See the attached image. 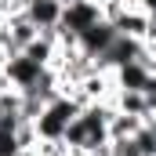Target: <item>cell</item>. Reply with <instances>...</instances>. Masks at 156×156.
Here are the masks:
<instances>
[{
  "label": "cell",
  "mask_w": 156,
  "mask_h": 156,
  "mask_svg": "<svg viewBox=\"0 0 156 156\" xmlns=\"http://www.w3.org/2000/svg\"><path fill=\"white\" fill-rule=\"evenodd\" d=\"M15 156H40V153H37V145H26V149H18Z\"/></svg>",
  "instance_id": "12"
},
{
  "label": "cell",
  "mask_w": 156,
  "mask_h": 156,
  "mask_svg": "<svg viewBox=\"0 0 156 156\" xmlns=\"http://www.w3.org/2000/svg\"><path fill=\"white\" fill-rule=\"evenodd\" d=\"M4 29H7V55H15V51H26L33 40L40 37V29L22 15V11H15V15H7L4 18Z\"/></svg>",
  "instance_id": "7"
},
{
  "label": "cell",
  "mask_w": 156,
  "mask_h": 156,
  "mask_svg": "<svg viewBox=\"0 0 156 156\" xmlns=\"http://www.w3.org/2000/svg\"><path fill=\"white\" fill-rule=\"evenodd\" d=\"M47 69H51V66H40L37 58H29L26 51L4 55V62H0V73H4V80H7L15 91H29V87H37Z\"/></svg>",
  "instance_id": "2"
},
{
  "label": "cell",
  "mask_w": 156,
  "mask_h": 156,
  "mask_svg": "<svg viewBox=\"0 0 156 156\" xmlns=\"http://www.w3.org/2000/svg\"><path fill=\"white\" fill-rule=\"evenodd\" d=\"M0 116H4V109H0Z\"/></svg>",
  "instance_id": "14"
},
{
  "label": "cell",
  "mask_w": 156,
  "mask_h": 156,
  "mask_svg": "<svg viewBox=\"0 0 156 156\" xmlns=\"http://www.w3.org/2000/svg\"><path fill=\"white\" fill-rule=\"evenodd\" d=\"M153 80V69H149V58H134V62H123L113 69V83L116 91H145Z\"/></svg>",
  "instance_id": "6"
},
{
  "label": "cell",
  "mask_w": 156,
  "mask_h": 156,
  "mask_svg": "<svg viewBox=\"0 0 156 156\" xmlns=\"http://www.w3.org/2000/svg\"><path fill=\"white\" fill-rule=\"evenodd\" d=\"M127 4H134L138 11H145L149 18H156V0H127Z\"/></svg>",
  "instance_id": "10"
},
{
  "label": "cell",
  "mask_w": 156,
  "mask_h": 156,
  "mask_svg": "<svg viewBox=\"0 0 156 156\" xmlns=\"http://www.w3.org/2000/svg\"><path fill=\"white\" fill-rule=\"evenodd\" d=\"M80 109H83V102H80L73 91H58V94L37 113V120H33L37 142H66V131H69V123L76 120Z\"/></svg>",
  "instance_id": "1"
},
{
  "label": "cell",
  "mask_w": 156,
  "mask_h": 156,
  "mask_svg": "<svg viewBox=\"0 0 156 156\" xmlns=\"http://www.w3.org/2000/svg\"><path fill=\"white\" fill-rule=\"evenodd\" d=\"M105 11H102V0H76L66 7L62 15V26H58V37H80L83 29H91L94 22H102Z\"/></svg>",
  "instance_id": "3"
},
{
  "label": "cell",
  "mask_w": 156,
  "mask_h": 156,
  "mask_svg": "<svg viewBox=\"0 0 156 156\" xmlns=\"http://www.w3.org/2000/svg\"><path fill=\"white\" fill-rule=\"evenodd\" d=\"M113 109L116 113H127V116H153L149 113V102H145V91H113Z\"/></svg>",
  "instance_id": "8"
},
{
  "label": "cell",
  "mask_w": 156,
  "mask_h": 156,
  "mask_svg": "<svg viewBox=\"0 0 156 156\" xmlns=\"http://www.w3.org/2000/svg\"><path fill=\"white\" fill-rule=\"evenodd\" d=\"M120 33H116V26L109 22V18H102V22H94L91 29H83L76 37V47L83 51V55H91V58H102L105 51H109V44L116 40Z\"/></svg>",
  "instance_id": "5"
},
{
  "label": "cell",
  "mask_w": 156,
  "mask_h": 156,
  "mask_svg": "<svg viewBox=\"0 0 156 156\" xmlns=\"http://www.w3.org/2000/svg\"><path fill=\"white\" fill-rule=\"evenodd\" d=\"M4 55H7V29H4V18H0V62H4Z\"/></svg>",
  "instance_id": "11"
},
{
  "label": "cell",
  "mask_w": 156,
  "mask_h": 156,
  "mask_svg": "<svg viewBox=\"0 0 156 156\" xmlns=\"http://www.w3.org/2000/svg\"><path fill=\"white\" fill-rule=\"evenodd\" d=\"M142 127H145V116H127V113H116V109H113V116H109V142L134 138Z\"/></svg>",
  "instance_id": "9"
},
{
  "label": "cell",
  "mask_w": 156,
  "mask_h": 156,
  "mask_svg": "<svg viewBox=\"0 0 156 156\" xmlns=\"http://www.w3.org/2000/svg\"><path fill=\"white\" fill-rule=\"evenodd\" d=\"M58 4H66V7H69V4H76V0H58Z\"/></svg>",
  "instance_id": "13"
},
{
  "label": "cell",
  "mask_w": 156,
  "mask_h": 156,
  "mask_svg": "<svg viewBox=\"0 0 156 156\" xmlns=\"http://www.w3.org/2000/svg\"><path fill=\"white\" fill-rule=\"evenodd\" d=\"M22 15L37 26L40 33H58L62 15H66V4H58V0H26Z\"/></svg>",
  "instance_id": "4"
}]
</instances>
